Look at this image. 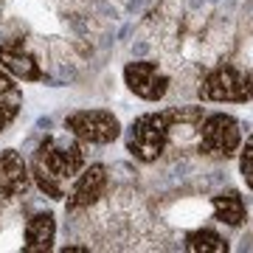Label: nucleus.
Here are the masks:
<instances>
[{"instance_id": "nucleus-1", "label": "nucleus", "mask_w": 253, "mask_h": 253, "mask_svg": "<svg viewBox=\"0 0 253 253\" xmlns=\"http://www.w3.org/2000/svg\"><path fill=\"white\" fill-rule=\"evenodd\" d=\"M84 166H87L84 144L79 138H73L68 129L56 135H45L28 161L31 180L48 200H65L71 183Z\"/></svg>"}, {"instance_id": "nucleus-2", "label": "nucleus", "mask_w": 253, "mask_h": 253, "mask_svg": "<svg viewBox=\"0 0 253 253\" xmlns=\"http://www.w3.org/2000/svg\"><path fill=\"white\" fill-rule=\"evenodd\" d=\"M206 110L200 104H177V107H163L152 113H141L126 126L124 146L129 158L138 163H158L169 152L174 141V126L183 118H203Z\"/></svg>"}, {"instance_id": "nucleus-3", "label": "nucleus", "mask_w": 253, "mask_h": 253, "mask_svg": "<svg viewBox=\"0 0 253 253\" xmlns=\"http://www.w3.org/2000/svg\"><path fill=\"white\" fill-rule=\"evenodd\" d=\"M197 99L214 104H248L253 101V71L222 59L200 79Z\"/></svg>"}, {"instance_id": "nucleus-4", "label": "nucleus", "mask_w": 253, "mask_h": 253, "mask_svg": "<svg viewBox=\"0 0 253 253\" xmlns=\"http://www.w3.org/2000/svg\"><path fill=\"white\" fill-rule=\"evenodd\" d=\"M242 124L228 113H206L197 124V155L208 161H231L242 146Z\"/></svg>"}, {"instance_id": "nucleus-5", "label": "nucleus", "mask_w": 253, "mask_h": 253, "mask_svg": "<svg viewBox=\"0 0 253 253\" xmlns=\"http://www.w3.org/2000/svg\"><path fill=\"white\" fill-rule=\"evenodd\" d=\"M65 129L73 138H79L84 146H110L113 141L121 138V121L113 110L87 107V110H73L65 116Z\"/></svg>"}, {"instance_id": "nucleus-6", "label": "nucleus", "mask_w": 253, "mask_h": 253, "mask_svg": "<svg viewBox=\"0 0 253 253\" xmlns=\"http://www.w3.org/2000/svg\"><path fill=\"white\" fill-rule=\"evenodd\" d=\"M110 191V169L104 163H87L76 180L71 183V189L65 194V211L76 214V211H87V208L99 206Z\"/></svg>"}, {"instance_id": "nucleus-7", "label": "nucleus", "mask_w": 253, "mask_h": 253, "mask_svg": "<svg viewBox=\"0 0 253 253\" xmlns=\"http://www.w3.org/2000/svg\"><path fill=\"white\" fill-rule=\"evenodd\" d=\"M124 84L126 90L144 101H161L169 93V76L158 59H132L124 65Z\"/></svg>"}, {"instance_id": "nucleus-8", "label": "nucleus", "mask_w": 253, "mask_h": 253, "mask_svg": "<svg viewBox=\"0 0 253 253\" xmlns=\"http://www.w3.org/2000/svg\"><path fill=\"white\" fill-rule=\"evenodd\" d=\"M0 68L17 82H45L48 79L42 62L23 45V40L0 42Z\"/></svg>"}, {"instance_id": "nucleus-9", "label": "nucleus", "mask_w": 253, "mask_h": 253, "mask_svg": "<svg viewBox=\"0 0 253 253\" xmlns=\"http://www.w3.org/2000/svg\"><path fill=\"white\" fill-rule=\"evenodd\" d=\"M31 169L23 152L17 149H0V197L17 200L31 191Z\"/></svg>"}, {"instance_id": "nucleus-10", "label": "nucleus", "mask_w": 253, "mask_h": 253, "mask_svg": "<svg viewBox=\"0 0 253 253\" xmlns=\"http://www.w3.org/2000/svg\"><path fill=\"white\" fill-rule=\"evenodd\" d=\"M56 239V217L54 211H34L26 219L23 231V251L26 253H48Z\"/></svg>"}, {"instance_id": "nucleus-11", "label": "nucleus", "mask_w": 253, "mask_h": 253, "mask_svg": "<svg viewBox=\"0 0 253 253\" xmlns=\"http://www.w3.org/2000/svg\"><path fill=\"white\" fill-rule=\"evenodd\" d=\"M211 217L225 228H242L248 222V203L242 191L236 189H222L211 197Z\"/></svg>"}, {"instance_id": "nucleus-12", "label": "nucleus", "mask_w": 253, "mask_h": 253, "mask_svg": "<svg viewBox=\"0 0 253 253\" xmlns=\"http://www.w3.org/2000/svg\"><path fill=\"white\" fill-rule=\"evenodd\" d=\"M20 110H23V90H20L17 79H11L0 68V132H6L17 121Z\"/></svg>"}, {"instance_id": "nucleus-13", "label": "nucleus", "mask_w": 253, "mask_h": 253, "mask_svg": "<svg viewBox=\"0 0 253 253\" xmlns=\"http://www.w3.org/2000/svg\"><path fill=\"white\" fill-rule=\"evenodd\" d=\"M183 251L189 253H228L231 245L214 228H194L183 236Z\"/></svg>"}, {"instance_id": "nucleus-14", "label": "nucleus", "mask_w": 253, "mask_h": 253, "mask_svg": "<svg viewBox=\"0 0 253 253\" xmlns=\"http://www.w3.org/2000/svg\"><path fill=\"white\" fill-rule=\"evenodd\" d=\"M239 174H242L245 186L253 191V135L248 138V141H242V146H239Z\"/></svg>"}, {"instance_id": "nucleus-15", "label": "nucleus", "mask_w": 253, "mask_h": 253, "mask_svg": "<svg viewBox=\"0 0 253 253\" xmlns=\"http://www.w3.org/2000/svg\"><path fill=\"white\" fill-rule=\"evenodd\" d=\"M62 253H90V245H62Z\"/></svg>"}]
</instances>
